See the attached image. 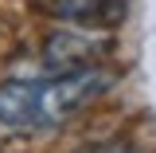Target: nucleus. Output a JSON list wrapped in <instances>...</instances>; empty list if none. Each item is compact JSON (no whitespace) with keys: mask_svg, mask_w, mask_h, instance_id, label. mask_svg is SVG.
Returning <instances> with one entry per match:
<instances>
[{"mask_svg":"<svg viewBox=\"0 0 156 153\" xmlns=\"http://www.w3.org/2000/svg\"><path fill=\"white\" fill-rule=\"evenodd\" d=\"M51 16L70 28L109 32L125 20V0H51Z\"/></svg>","mask_w":156,"mask_h":153,"instance_id":"7ed1b4c3","label":"nucleus"},{"mask_svg":"<svg viewBox=\"0 0 156 153\" xmlns=\"http://www.w3.org/2000/svg\"><path fill=\"white\" fill-rule=\"evenodd\" d=\"M90 153H140L136 145H121V141H113V145H98V149H90Z\"/></svg>","mask_w":156,"mask_h":153,"instance_id":"20e7f679","label":"nucleus"},{"mask_svg":"<svg viewBox=\"0 0 156 153\" xmlns=\"http://www.w3.org/2000/svg\"><path fill=\"white\" fill-rule=\"evenodd\" d=\"M105 51H109V36L90 32V28H70V24H66V32H55L51 43H47V59L55 63L58 71L98 63Z\"/></svg>","mask_w":156,"mask_h":153,"instance_id":"f03ea898","label":"nucleus"},{"mask_svg":"<svg viewBox=\"0 0 156 153\" xmlns=\"http://www.w3.org/2000/svg\"><path fill=\"white\" fill-rule=\"evenodd\" d=\"M113 86V71L101 63L70 67L51 78H23V82H4L0 86V126L16 134H39V130H58L62 122L82 114L90 102Z\"/></svg>","mask_w":156,"mask_h":153,"instance_id":"f257e3e1","label":"nucleus"}]
</instances>
